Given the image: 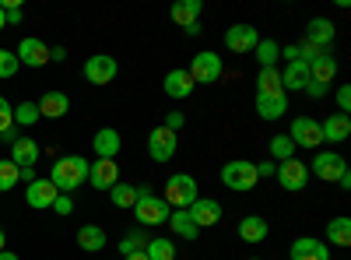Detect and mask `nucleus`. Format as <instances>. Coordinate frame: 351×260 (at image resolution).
I'll return each instance as SVG.
<instances>
[{
    "label": "nucleus",
    "instance_id": "22",
    "mask_svg": "<svg viewBox=\"0 0 351 260\" xmlns=\"http://www.w3.org/2000/svg\"><path fill=\"white\" fill-rule=\"evenodd\" d=\"M267 233H271V225L263 222L260 215H246L239 222V239L243 243H263V239H267Z\"/></svg>",
    "mask_w": 351,
    "mask_h": 260
},
{
    "label": "nucleus",
    "instance_id": "4",
    "mask_svg": "<svg viewBox=\"0 0 351 260\" xmlns=\"http://www.w3.org/2000/svg\"><path fill=\"white\" fill-rule=\"evenodd\" d=\"M221 183H225L228 190H239V193L253 190V187L260 183V180H256V165L246 162V158H232V162H225V165H221Z\"/></svg>",
    "mask_w": 351,
    "mask_h": 260
},
{
    "label": "nucleus",
    "instance_id": "1",
    "mask_svg": "<svg viewBox=\"0 0 351 260\" xmlns=\"http://www.w3.org/2000/svg\"><path fill=\"white\" fill-rule=\"evenodd\" d=\"M49 183L60 193H74L81 183H88V162L81 155H64L49 169Z\"/></svg>",
    "mask_w": 351,
    "mask_h": 260
},
{
    "label": "nucleus",
    "instance_id": "36",
    "mask_svg": "<svg viewBox=\"0 0 351 260\" xmlns=\"http://www.w3.org/2000/svg\"><path fill=\"white\" fill-rule=\"evenodd\" d=\"M18 180H21V169L8 158V162H0V193H8V190H14L18 187Z\"/></svg>",
    "mask_w": 351,
    "mask_h": 260
},
{
    "label": "nucleus",
    "instance_id": "25",
    "mask_svg": "<svg viewBox=\"0 0 351 260\" xmlns=\"http://www.w3.org/2000/svg\"><path fill=\"white\" fill-rule=\"evenodd\" d=\"M92 144H95V152H99V158H116V155H120V148H123V141H120V134H116L112 127L99 130Z\"/></svg>",
    "mask_w": 351,
    "mask_h": 260
},
{
    "label": "nucleus",
    "instance_id": "8",
    "mask_svg": "<svg viewBox=\"0 0 351 260\" xmlns=\"http://www.w3.org/2000/svg\"><path fill=\"white\" fill-rule=\"evenodd\" d=\"M278 183L285 187V190H291V193H299V190H306V183H309V165H302L299 158H288V162H278Z\"/></svg>",
    "mask_w": 351,
    "mask_h": 260
},
{
    "label": "nucleus",
    "instance_id": "26",
    "mask_svg": "<svg viewBox=\"0 0 351 260\" xmlns=\"http://www.w3.org/2000/svg\"><path fill=\"white\" fill-rule=\"evenodd\" d=\"M200 11H204L200 0H180V4H172V21L180 28H190V25H197Z\"/></svg>",
    "mask_w": 351,
    "mask_h": 260
},
{
    "label": "nucleus",
    "instance_id": "43",
    "mask_svg": "<svg viewBox=\"0 0 351 260\" xmlns=\"http://www.w3.org/2000/svg\"><path fill=\"white\" fill-rule=\"evenodd\" d=\"M274 172H278V165L267 158V162H260V165H256V180H271Z\"/></svg>",
    "mask_w": 351,
    "mask_h": 260
},
{
    "label": "nucleus",
    "instance_id": "16",
    "mask_svg": "<svg viewBox=\"0 0 351 260\" xmlns=\"http://www.w3.org/2000/svg\"><path fill=\"white\" fill-rule=\"evenodd\" d=\"M291 260H330V246L324 239L302 236V239L291 243Z\"/></svg>",
    "mask_w": 351,
    "mask_h": 260
},
{
    "label": "nucleus",
    "instance_id": "35",
    "mask_svg": "<svg viewBox=\"0 0 351 260\" xmlns=\"http://www.w3.org/2000/svg\"><path fill=\"white\" fill-rule=\"evenodd\" d=\"M43 117H39V102H21V106H14V123L18 127H32V123H39Z\"/></svg>",
    "mask_w": 351,
    "mask_h": 260
},
{
    "label": "nucleus",
    "instance_id": "6",
    "mask_svg": "<svg viewBox=\"0 0 351 260\" xmlns=\"http://www.w3.org/2000/svg\"><path fill=\"white\" fill-rule=\"evenodd\" d=\"M344 169H348V162H344L337 152H316V158L309 162V176L327 180V183H337Z\"/></svg>",
    "mask_w": 351,
    "mask_h": 260
},
{
    "label": "nucleus",
    "instance_id": "15",
    "mask_svg": "<svg viewBox=\"0 0 351 260\" xmlns=\"http://www.w3.org/2000/svg\"><path fill=\"white\" fill-rule=\"evenodd\" d=\"M186 211H190V218H193L197 228H208V225H218L221 222V204H218V200H211V197H197Z\"/></svg>",
    "mask_w": 351,
    "mask_h": 260
},
{
    "label": "nucleus",
    "instance_id": "28",
    "mask_svg": "<svg viewBox=\"0 0 351 260\" xmlns=\"http://www.w3.org/2000/svg\"><path fill=\"white\" fill-rule=\"evenodd\" d=\"M334 74H337V60H334V53H327V56H319V60H313V64H309V81H316V84H330V81H334Z\"/></svg>",
    "mask_w": 351,
    "mask_h": 260
},
{
    "label": "nucleus",
    "instance_id": "14",
    "mask_svg": "<svg viewBox=\"0 0 351 260\" xmlns=\"http://www.w3.org/2000/svg\"><path fill=\"white\" fill-rule=\"evenodd\" d=\"M60 197V190H56L49 180H32L25 190V200H28V208H36V211H46L53 208V200Z\"/></svg>",
    "mask_w": 351,
    "mask_h": 260
},
{
    "label": "nucleus",
    "instance_id": "10",
    "mask_svg": "<svg viewBox=\"0 0 351 260\" xmlns=\"http://www.w3.org/2000/svg\"><path fill=\"white\" fill-rule=\"evenodd\" d=\"M116 71H120L116 56H106V53L88 56V64H84V78L92 81V84H109V81L116 78Z\"/></svg>",
    "mask_w": 351,
    "mask_h": 260
},
{
    "label": "nucleus",
    "instance_id": "32",
    "mask_svg": "<svg viewBox=\"0 0 351 260\" xmlns=\"http://www.w3.org/2000/svg\"><path fill=\"white\" fill-rule=\"evenodd\" d=\"M327 239L334 243V246H351V218H330V225H327Z\"/></svg>",
    "mask_w": 351,
    "mask_h": 260
},
{
    "label": "nucleus",
    "instance_id": "41",
    "mask_svg": "<svg viewBox=\"0 0 351 260\" xmlns=\"http://www.w3.org/2000/svg\"><path fill=\"white\" fill-rule=\"evenodd\" d=\"M53 211H56V215H71V211H74V200H71L67 193H60V197L53 200Z\"/></svg>",
    "mask_w": 351,
    "mask_h": 260
},
{
    "label": "nucleus",
    "instance_id": "9",
    "mask_svg": "<svg viewBox=\"0 0 351 260\" xmlns=\"http://www.w3.org/2000/svg\"><path fill=\"white\" fill-rule=\"evenodd\" d=\"M176 148H180V137H176L172 130H165V127H155L152 134H148V155H152V162H169L172 155H176Z\"/></svg>",
    "mask_w": 351,
    "mask_h": 260
},
{
    "label": "nucleus",
    "instance_id": "42",
    "mask_svg": "<svg viewBox=\"0 0 351 260\" xmlns=\"http://www.w3.org/2000/svg\"><path fill=\"white\" fill-rule=\"evenodd\" d=\"M337 106H341L344 117L351 113V88H348V84H344V88H337Z\"/></svg>",
    "mask_w": 351,
    "mask_h": 260
},
{
    "label": "nucleus",
    "instance_id": "50",
    "mask_svg": "<svg viewBox=\"0 0 351 260\" xmlns=\"http://www.w3.org/2000/svg\"><path fill=\"white\" fill-rule=\"evenodd\" d=\"M0 260H18L14 253H8V250H0Z\"/></svg>",
    "mask_w": 351,
    "mask_h": 260
},
{
    "label": "nucleus",
    "instance_id": "13",
    "mask_svg": "<svg viewBox=\"0 0 351 260\" xmlns=\"http://www.w3.org/2000/svg\"><path fill=\"white\" fill-rule=\"evenodd\" d=\"M14 56H18V64H25V67H43V64H49V46L43 39H21Z\"/></svg>",
    "mask_w": 351,
    "mask_h": 260
},
{
    "label": "nucleus",
    "instance_id": "37",
    "mask_svg": "<svg viewBox=\"0 0 351 260\" xmlns=\"http://www.w3.org/2000/svg\"><path fill=\"white\" fill-rule=\"evenodd\" d=\"M109 193H112V204H116V208H134V204H137V190L127 187V183H116Z\"/></svg>",
    "mask_w": 351,
    "mask_h": 260
},
{
    "label": "nucleus",
    "instance_id": "39",
    "mask_svg": "<svg viewBox=\"0 0 351 260\" xmlns=\"http://www.w3.org/2000/svg\"><path fill=\"white\" fill-rule=\"evenodd\" d=\"M18 56L11 53V49H0V78H14L18 74Z\"/></svg>",
    "mask_w": 351,
    "mask_h": 260
},
{
    "label": "nucleus",
    "instance_id": "46",
    "mask_svg": "<svg viewBox=\"0 0 351 260\" xmlns=\"http://www.w3.org/2000/svg\"><path fill=\"white\" fill-rule=\"evenodd\" d=\"M49 60H56V64L67 60V49H64V46H53V49H49Z\"/></svg>",
    "mask_w": 351,
    "mask_h": 260
},
{
    "label": "nucleus",
    "instance_id": "47",
    "mask_svg": "<svg viewBox=\"0 0 351 260\" xmlns=\"http://www.w3.org/2000/svg\"><path fill=\"white\" fill-rule=\"evenodd\" d=\"M281 56L291 64V60H299V46H288V49H281Z\"/></svg>",
    "mask_w": 351,
    "mask_h": 260
},
{
    "label": "nucleus",
    "instance_id": "30",
    "mask_svg": "<svg viewBox=\"0 0 351 260\" xmlns=\"http://www.w3.org/2000/svg\"><path fill=\"white\" fill-rule=\"evenodd\" d=\"M256 95H285V92H281V71H274V67H260Z\"/></svg>",
    "mask_w": 351,
    "mask_h": 260
},
{
    "label": "nucleus",
    "instance_id": "11",
    "mask_svg": "<svg viewBox=\"0 0 351 260\" xmlns=\"http://www.w3.org/2000/svg\"><path fill=\"white\" fill-rule=\"evenodd\" d=\"M256 43H260V32H256L253 25H232L228 32H225V46H228L232 53H239V56L253 53Z\"/></svg>",
    "mask_w": 351,
    "mask_h": 260
},
{
    "label": "nucleus",
    "instance_id": "5",
    "mask_svg": "<svg viewBox=\"0 0 351 260\" xmlns=\"http://www.w3.org/2000/svg\"><path fill=\"white\" fill-rule=\"evenodd\" d=\"M186 74L193 78V84H215V81L221 78V56H218V53H208V49L197 53Z\"/></svg>",
    "mask_w": 351,
    "mask_h": 260
},
{
    "label": "nucleus",
    "instance_id": "52",
    "mask_svg": "<svg viewBox=\"0 0 351 260\" xmlns=\"http://www.w3.org/2000/svg\"><path fill=\"white\" fill-rule=\"evenodd\" d=\"M8 246V236H4V228H0V250H4Z\"/></svg>",
    "mask_w": 351,
    "mask_h": 260
},
{
    "label": "nucleus",
    "instance_id": "27",
    "mask_svg": "<svg viewBox=\"0 0 351 260\" xmlns=\"http://www.w3.org/2000/svg\"><path fill=\"white\" fill-rule=\"evenodd\" d=\"M77 246L88 250V253L106 250V228H99V225H81V228H77Z\"/></svg>",
    "mask_w": 351,
    "mask_h": 260
},
{
    "label": "nucleus",
    "instance_id": "29",
    "mask_svg": "<svg viewBox=\"0 0 351 260\" xmlns=\"http://www.w3.org/2000/svg\"><path fill=\"white\" fill-rule=\"evenodd\" d=\"M165 225H169V228H172V233H176V236H180V239H197V236H200V228L193 225V218H190V211H172Z\"/></svg>",
    "mask_w": 351,
    "mask_h": 260
},
{
    "label": "nucleus",
    "instance_id": "21",
    "mask_svg": "<svg viewBox=\"0 0 351 260\" xmlns=\"http://www.w3.org/2000/svg\"><path fill=\"white\" fill-rule=\"evenodd\" d=\"M67 109H71V99L64 92H46L39 99V117H46V120H60Z\"/></svg>",
    "mask_w": 351,
    "mask_h": 260
},
{
    "label": "nucleus",
    "instance_id": "33",
    "mask_svg": "<svg viewBox=\"0 0 351 260\" xmlns=\"http://www.w3.org/2000/svg\"><path fill=\"white\" fill-rule=\"evenodd\" d=\"M253 53H256V60H260V67H274V64L281 60V46H278L274 39H260Z\"/></svg>",
    "mask_w": 351,
    "mask_h": 260
},
{
    "label": "nucleus",
    "instance_id": "17",
    "mask_svg": "<svg viewBox=\"0 0 351 260\" xmlns=\"http://www.w3.org/2000/svg\"><path fill=\"white\" fill-rule=\"evenodd\" d=\"M39 144L32 141V137H18L14 144H11V162L18 165V169H32L36 162H39Z\"/></svg>",
    "mask_w": 351,
    "mask_h": 260
},
{
    "label": "nucleus",
    "instance_id": "45",
    "mask_svg": "<svg viewBox=\"0 0 351 260\" xmlns=\"http://www.w3.org/2000/svg\"><path fill=\"white\" fill-rule=\"evenodd\" d=\"M306 92H309L313 99H324V95H327V84H316V81H309V84H306Z\"/></svg>",
    "mask_w": 351,
    "mask_h": 260
},
{
    "label": "nucleus",
    "instance_id": "31",
    "mask_svg": "<svg viewBox=\"0 0 351 260\" xmlns=\"http://www.w3.org/2000/svg\"><path fill=\"white\" fill-rule=\"evenodd\" d=\"M267 148H271V162H274V165H278V162H288V158H295V144H291L288 134H274Z\"/></svg>",
    "mask_w": 351,
    "mask_h": 260
},
{
    "label": "nucleus",
    "instance_id": "12",
    "mask_svg": "<svg viewBox=\"0 0 351 260\" xmlns=\"http://www.w3.org/2000/svg\"><path fill=\"white\" fill-rule=\"evenodd\" d=\"M88 183L95 190H112L120 183V165H116V158H99L95 165H88Z\"/></svg>",
    "mask_w": 351,
    "mask_h": 260
},
{
    "label": "nucleus",
    "instance_id": "40",
    "mask_svg": "<svg viewBox=\"0 0 351 260\" xmlns=\"http://www.w3.org/2000/svg\"><path fill=\"white\" fill-rule=\"evenodd\" d=\"M11 127H14V106H11L4 95H0V137H4Z\"/></svg>",
    "mask_w": 351,
    "mask_h": 260
},
{
    "label": "nucleus",
    "instance_id": "24",
    "mask_svg": "<svg viewBox=\"0 0 351 260\" xmlns=\"http://www.w3.org/2000/svg\"><path fill=\"white\" fill-rule=\"evenodd\" d=\"M256 113L263 120H278L288 113V95H256Z\"/></svg>",
    "mask_w": 351,
    "mask_h": 260
},
{
    "label": "nucleus",
    "instance_id": "2",
    "mask_svg": "<svg viewBox=\"0 0 351 260\" xmlns=\"http://www.w3.org/2000/svg\"><path fill=\"white\" fill-rule=\"evenodd\" d=\"M162 200L172 211H186L197 200V180L190 176V172H176V176H169V183H165V197Z\"/></svg>",
    "mask_w": 351,
    "mask_h": 260
},
{
    "label": "nucleus",
    "instance_id": "7",
    "mask_svg": "<svg viewBox=\"0 0 351 260\" xmlns=\"http://www.w3.org/2000/svg\"><path fill=\"white\" fill-rule=\"evenodd\" d=\"M288 137H291V144H295V148H319V144H324L319 123H316L313 117H295V120H291Z\"/></svg>",
    "mask_w": 351,
    "mask_h": 260
},
{
    "label": "nucleus",
    "instance_id": "34",
    "mask_svg": "<svg viewBox=\"0 0 351 260\" xmlns=\"http://www.w3.org/2000/svg\"><path fill=\"white\" fill-rule=\"evenodd\" d=\"M144 257L148 260H176V243L172 239H148Z\"/></svg>",
    "mask_w": 351,
    "mask_h": 260
},
{
    "label": "nucleus",
    "instance_id": "49",
    "mask_svg": "<svg viewBox=\"0 0 351 260\" xmlns=\"http://www.w3.org/2000/svg\"><path fill=\"white\" fill-rule=\"evenodd\" d=\"M8 28V18H4V8H0V32H4Z\"/></svg>",
    "mask_w": 351,
    "mask_h": 260
},
{
    "label": "nucleus",
    "instance_id": "51",
    "mask_svg": "<svg viewBox=\"0 0 351 260\" xmlns=\"http://www.w3.org/2000/svg\"><path fill=\"white\" fill-rule=\"evenodd\" d=\"M123 260H148V257H144V253H130V257H123Z\"/></svg>",
    "mask_w": 351,
    "mask_h": 260
},
{
    "label": "nucleus",
    "instance_id": "23",
    "mask_svg": "<svg viewBox=\"0 0 351 260\" xmlns=\"http://www.w3.org/2000/svg\"><path fill=\"white\" fill-rule=\"evenodd\" d=\"M306 43L330 49V43H334V25H330L327 18H313V21H309V28H306Z\"/></svg>",
    "mask_w": 351,
    "mask_h": 260
},
{
    "label": "nucleus",
    "instance_id": "19",
    "mask_svg": "<svg viewBox=\"0 0 351 260\" xmlns=\"http://www.w3.org/2000/svg\"><path fill=\"white\" fill-rule=\"evenodd\" d=\"M306 84H309V64L291 60V64L281 71V92H302Z\"/></svg>",
    "mask_w": 351,
    "mask_h": 260
},
{
    "label": "nucleus",
    "instance_id": "18",
    "mask_svg": "<svg viewBox=\"0 0 351 260\" xmlns=\"http://www.w3.org/2000/svg\"><path fill=\"white\" fill-rule=\"evenodd\" d=\"M319 134H324V141H330V144L348 141V134H351V117H344V113H330V117L319 123Z\"/></svg>",
    "mask_w": 351,
    "mask_h": 260
},
{
    "label": "nucleus",
    "instance_id": "38",
    "mask_svg": "<svg viewBox=\"0 0 351 260\" xmlns=\"http://www.w3.org/2000/svg\"><path fill=\"white\" fill-rule=\"evenodd\" d=\"M144 246H148L144 233H127L123 243H120V253H123V257H130V253H144Z\"/></svg>",
    "mask_w": 351,
    "mask_h": 260
},
{
    "label": "nucleus",
    "instance_id": "48",
    "mask_svg": "<svg viewBox=\"0 0 351 260\" xmlns=\"http://www.w3.org/2000/svg\"><path fill=\"white\" fill-rule=\"evenodd\" d=\"M337 183H341V187H344V190H348V187H351V172H348V169H344V172H341V180H337Z\"/></svg>",
    "mask_w": 351,
    "mask_h": 260
},
{
    "label": "nucleus",
    "instance_id": "3",
    "mask_svg": "<svg viewBox=\"0 0 351 260\" xmlns=\"http://www.w3.org/2000/svg\"><path fill=\"white\" fill-rule=\"evenodd\" d=\"M134 215H137V222H141V225H165V222H169V215H172V208L165 204L162 197H155L148 187H141V190H137Z\"/></svg>",
    "mask_w": 351,
    "mask_h": 260
},
{
    "label": "nucleus",
    "instance_id": "44",
    "mask_svg": "<svg viewBox=\"0 0 351 260\" xmlns=\"http://www.w3.org/2000/svg\"><path fill=\"white\" fill-rule=\"evenodd\" d=\"M162 127L176 134V130H180V127H183V113H169V117H165V123H162Z\"/></svg>",
    "mask_w": 351,
    "mask_h": 260
},
{
    "label": "nucleus",
    "instance_id": "20",
    "mask_svg": "<svg viewBox=\"0 0 351 260\" xmlns=\"http://www.w3.org/2000/svg\"><path fill=\"white\" fill-rule=\"evenodd\" d=\"M162 88H165L169 99H190V92H193V78H190L186 71H169L165 81H162Z\"/></svg>",
    "mask_w": 351,
    "mask_h": 260
}]
</instances>
